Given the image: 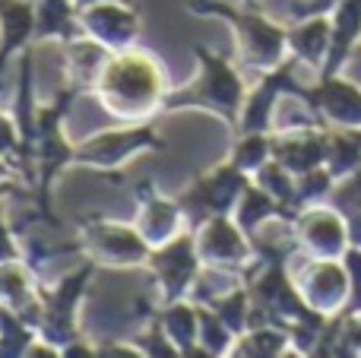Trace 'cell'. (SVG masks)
Masks as SVG:
<instances>
[{
	"label": "cell",
	"instance_id": "1",
	"mask_svg": "<svg viewBox=\"0 0 361 358\" xmlns=\"http://www.w3.org/2000/svg\"><path fill=\"white\" fill-rule=\"evenodd\" d=\"M92 89L108 114L127 121V124H140L165 99L162 63L152 54H143V51L133 48L114 51L105 61Z\"/></svg>",
	"mask_w": 361,
	"mask_h": 358
},
{
	"label": "cell",
	"instance_id": "2",
	"mask_svg": "<svg viewBox=\"0 0 361 358\" xmlns=\"http://www.w3.org/2000/svg\"><path fill=\"white\" fill-rule=\"evenodd\" d=\"M193 57L200 61V76L193 82H187L178 92H165L162 108H206V111H216L228 121L238 130V121H241V108H244V80L235 70V63L228 57L216 54V51L203 48V44H193Z\"/></svg>",
	"mask_w": 361,
	"mask_h": 358
},
{
	"label": "cell",
	"instance_id": "3",
	"mask_svg": "<svg viewBox=\"0 0 361 358\" xmlns=\"http://www.w3.org/2000/svg\"><path fill=\"white\" fill-rule=\"evenodd\" d=\"M187 10L197 13V16H219L225 23H231L238 35V54L241 63L250 70H267L279 67L286 61L288 51V32L279 29L276 23L263 19L254 10H238L231 4H219V0H187Z\"/></svg>",
	"mask_w": 361,
	"mask_h": 358
},
{
	"label": "cell",
	"instance_id": "4",
	"mask_svg": "<svg viewBox=\"0 0 361 358\" xmlns=\"http://www.w3.org/2000/svg\"><path fill=\"white\" fill-rule=\"evenodd\" d=\"M95 270V260H86L73 276H63L54 289L38 292V323L35 333L44 340V346H54L63 355L70 342H76V304L82 298L89 276Z\"/></svg>",
	"mask_w": 361,
	"mask_h": 358
},
{
	"label": "cell",
	"instance_id": "5",
	"mask_svg": "<svg viewBox=\"0 0 361 358\" xmlns=\"http://www.w3.org/2000/svg\"><path fill=\"white\" fill-rule=\"evenodd\" d=\"M247 184H250L247 171H241L231 162L219 165L216 171L197 178V181L178 197L180 209H184V219H190L193 226L200 228L206 219H212V216H231V209L241 200Z\"/></svg>",
	"mask_w": 361,
	"mask_h": 358
},
{
	"label": "cell",
	"instance_id": "6",
	"mask_svg": "<svg viewBox=\"0 0 361 358\" xmlns=\"http://www.w3.org/2000/svg\"><path fill=\"white\" fill-rule=\"evenodd\" d=\"M146 149H162V140H159L156 127L130 124V127H124V130H108V133H99V137L86 140V143H80L73 149V165H89V168H99V171H111Z\"/></svg>",
	"mask_w": 361,
	"mask_h": 358
},
{
	"label": "cell",
	"instance_id": "7",
	"mask_svg": "<svg viewBox=\"0 0 361 358\" xmlns=\"http://www.w3.org/2000/svg\"><path fill=\"white\" fill-rule=\"evenodd\" d=\"M80 247L89 260L102 266H140L149 260L152 247L143 241L137 226L127 228L118 222H82L80 226Z\"/></svg>",
	"mask_w": 361,
	"mask_h": 358
},
{
	"label": "cell",
	"instance_id": "8",
	"mask_svg": "<svg viewBox=\"0 0 361 358\" xmlns=\"http://www.w3.org/2000/svg\"><path fill=\"white\" fill-rule=\"evenodd\" d=\"M146 264L152 266V276H156L159 289H162L165 304L190 298L193 283H197L200 270H203V260H200L197 238L193 235H178L169 245L152 247Z\"/></svg>",
	"mask_w": 361,
	"mask_h": 358
},
{
	"label": "cell",
	"instance_id": "9",
	"mask_svg": "<svg viewBox=\"0 0 361 358\" xmlns=\"http://www.w3.org/2000/svg\"><path fill=\"white\" fill-rule=\"evenodd\" d=\"M254 241L241 232L231 216H212L197 232V251L203 266H222V270L244 273L254 257Z\"/></svg>",
	"mask_w": 361,
	"mask_h": 358
},
{
	"label": "cell",
	"instance_id": "10",
	"mask_svg": "<svg viewBox=\"0 0 361 358\" xmlns=\"http://www.w3.org/2000/svg\"><path fill=\"white\" fill-rule=\"evenodd\" d=\"M80 23L86 35L108 51H127L140 38V13L127 0H99L80 10Z\"/></svg>",
	"mask_w": 361,
	"mask_h": 358
},
{
	"label": "cell",
	"instance_id": "11",
	"mask_svg": "<svg viewBox=\"0 0 361 358\" xmlns=\"http://www.w3.org/2000/svg\"><path fill=\"white\" fill-rule=\"evenodd\" d=\"M295 241L314 257L336 260L339 254L349 251V226L339 213L324 206H305L295 213Z\"/></svg>",
	"mask_w": 361,
	"mask_h": 358
},
{
	"label": "cell",
	"instance_id": "12",
	"mask_svg": "<svg viewBox=\"0 0 361 358\" xmlns=\"http://www.w3.org/2000/svg\"><path fill=\"white\" fill-rule=\"evenodd\" d=\"M295 285H298L301 298L307 302V308L317 311V314H336L343 304H349L352 295V279L349 270H343L333 260L317 257L314 264L305 266L301 276H295Z\"/></svg>",
	"mask_w": 361,
	"mask_h": 358
},
{
	"label": "cell",
	"instance_id": "13",
	"mask_svg": "<svg viewBox=\"0 0 361 358\" xmlns=\"http://www.w3.org/2000/svg\"><path fill=\"white\" fill-rule=\"evenodd\" d=\"M180 222H184V209L178 200L159 197L152 184L140 187V213H137V232L149 247H162L171 238H178Z\"/></svg>",
	"mask_w": 361,
	"mask_h": 358
},
{
	"label": "cell",
	"instance_id": "14",
	"mask_svg": "<svg viewBox=\"0 0 361 358\" xmlns=\"http://www.w3.org/2000/svg\"><path fill=\"white\" fill-rule=\"evenodd\" d=\"M305 105L317 118H330L339 127H349V130L361 127V92L336 76H324V82L307 92Z\"/></svg>",
	"mask_w": 361,
	"mask_h": 358
},
{
	"label": "cell",
	"instance_id": "15",
	"mask_svg": "<svg viewBox=\"0 0 361 358\" xmlns=\"http://www.w3.org/2000/svg\"><path fill=\"white\" fill-rule=\"evenodd\" d=\"M35 44V0H0V82L10 57Z\"/></svg>",
	"mask_w": 361,
	"mask_h": 358
},
{
	"label": "cell",
	"instance_id": "16",
	"mask_svg": "<svg viewBox=\"0 0 361 358\" xmlns=\"http://www.w3.org/2000/svg\"><path fill=\"white\" fill-rule=\"evenodd\" d=\"M269 143H273V159L279 165H286L295 178L326 165V143H330L326 133L292 130V133H286V137H269Z\"/></svg>",
	"mask_w": 361,
	"mask_h": 358
},
{
	"label": "cell",
	"instance_id": "17",
	"mask_svg": "<svg viewBox=\"0 0 361 358\" xmlns=\"http://www.w3.org/2000/svg\"><path fill=\"white\" fill-rule=\"evenodd\" d=\"M82 35L86 29L80 23V10L73 0H35V42H44V38L73 42Z\"/></svg>",
	"mask_w": 361,
	"mask_h": 358
},
{
	"label": "cell",
	"instance_id": "18",
	"mask_svg": "<svg viewBox=\"0 0 361 358\" xmlns=\"http://www.w3.org/2000/svg\"><path fill=\"white\" fill-rule=\"evenodd\" d=\"M333 38H330V54L324 63V76H336V70L343 67L345 54L352 51V44L361 35V0H339L336 10L330 16Z\"/></svg>",
	"mask_w": 361,
	"mask_h": 358
},
{
	"label": "cell",
	"instance_id": "19",
	"mask_svg": "<svg viewBox=\"0 0 361 358\" xmlns=\"http://www.w3.org/2000/svg\"><path fill=\"white\" fill-rule=\"evenodd\" d=\"M330 38L333 25L326 16H307L298 19L292 32H288V51L295 61H305L311 67H324L326 54H330Z\"/></svg>",
	"mask_w": 361,
	"mask_h": 358
},
{
	"label": "cell",
	"instance_id": "20",
	"mask_svg": "<svg viewBox=\"0 0 361 358\" xmlns=\"http://www.w3.org/2000/svg\"><path fill=\"white\" fill-rule=\"evenodd\" d=\"M273 216H282V219L292 222V216H288V209L282 206L279 200H276L269 190H263L260 184H247L241 194V200L235 203V209H231V219L241 226V232L247 235V238H257V232H260L263 222H269Z\"/></svg>",
	"mask_w": 361,
	"mask_h": 358
},
{
	"label": "cell",
	"instance_id": "21",
	"mask_svg": "<svg viewBox=\"0 0 361 358\" xmlns=\"http://www.w3.org/2000/svg\"><path fill=\"white\" fill-rule=\"evenodd\" d=\"M159 323L165 327L169 340L178 346L180 355H203L197 346L200 336V317H197V304L190 298H180V302H169L159 311Z\"/></svg>",
	"mask_w": 361,
	"mask_h": 358
},
{
	"label": "cell",
	"instance_id": "22",
	"mask_svg": "<svg viewBox=\"0 0 361 358\" xmlns=\"http://www.w3.org/2000/svg\"><path fill=\"white\" fill-rule=\"evenodd\" d=\"M269 159H273V143H269V137L263 130H247V133H241V140L235 143L228 162L238 165L241 171H247V175H257Z\"/></svg>",
	"mask_w": 361,
	"mask_h": 358
},
{
	"label": "cell",
	"instance_id": "23",
	"mask_svg": "<svg viewBox=\"0 0 361 358\" xmlns=\"http://www.w3.org/2000/svg\"><path fill=\"white\" fill-rule=\"evenodd\" d=\"M19 257H23V251L16 245V235H13V228L0 216V264H10V260H19Z\"/></svg>",
	"mask_w": 361,
	"mask_h": 358
},
{
	"label": "cell",
	"instance_id": "24",
	"mask_svg": "<svg viewBox=\"0 0 361 358\" xmlns=\"http://www.w3.org/2000/svg\"><path fill=\"white\" fill-rule=\"evenodd\" d=\"M339 0H311V4H301L295 6V16L298 19H307V16H326L330 10H336Z\"/></svg>",
	"mask_w": 361,
	"mask_h": 358
},
{
	"label": "cell",
	"instance_id": "25",
	"mask_svg": "<svg viewBox=\"0 0 361 358\" xmlns=\"http://www.w3.org/2000/svg\"><path fill=\"white\" fill-rule=\"evenodd\" d=\"M13 171H16V168H13V165L6 162V159H0V181H6V178H10Z\"/></svg>",
	"mask_w": 361,
	"mask_h": 358
},
{
	"label": "cell",
	"instance_id": "26",
	"mask_svg": "<svg viewBox=\"0 0 361 358\" xmlns=\"http://www.w3.org/2000/svg\"><path fill=\"white\" fill-rule=\"evenodd\" d=\"M13 190H19V184H6V181H0V197H4V194H13Z\"/></svg>",
	"mask_w": 361,
	"mask_h": 358
},
{
	"label": "cell",
	"instance_id": "27",
	"mask_svg": "<svg viewBox=\"0 0 361 358\" xmlns=\"http://www.w3.org/2000/svg\"><path fill=\"white\" fill-rule=\"evenodd\" d=\"M73 4H76V10H86V6L99 4V0H73ZM127 4H130V0H127Z\"/></svg>",
	"mask_w": 361,
	"mask_h": 358
},
{
	"label": "cell",
	"instance_id": "28",
	"mask_svg": "<svg viewBox=\"0 0 361 358\" xmlns=\"http://www.w3.org/2000/svg\"><path fill=\"white\" fill-rule=\"evenodd\" d=\"M247 4H254V0H247Z\"/></svg>",
	"mask_w": 361,
	"mask_h": 358
}]
</instances>
